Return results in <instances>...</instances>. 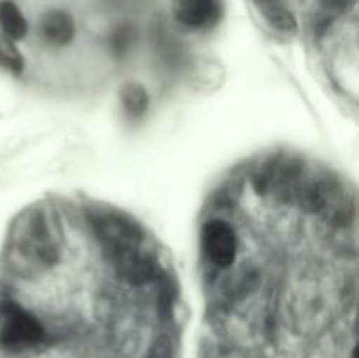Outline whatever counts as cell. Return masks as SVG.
I'll return each instance as SVG.
<instances>
[{
    "label": "cell",
    "instance_id": "obj_1",
    "mask_svg": "<svg viewBox=\"0 0 359 358\" xmlns=\"http://www.w3.org/2000/svg\"><path fill=\"white\" fill-rule=\"evenodd\" d=\"M46 332L42 323L14 300L0 302V347L23 351L42 343Z\"/></svg>",
    "mask_w": 359,
    "mask_h": 358
},
{
    "label": "cell",
    "instance_id": "obj_2",
    "mask_svg": "<svg viewBox=\"0 0 359 358\" xmlns=\"http://www.w3.org/2000/svg\"><path fill=\"white\" fill-rule=\"evenodd\" d=\"M90 223L109 258L118 255L123 249L142 246V232L139 225L118 211H93Z\"/></svg>",
    "mask_w": 359,
    "mask_h": 358
},
{
    "label": "cell",
    "instance_id": "obj_3",
    "mask_svg": "<svg viewBox=\"0 0 359 358\" xmlns=\"http://www.w3.org/2000/svg\"><path fill=\"white\" fill-rule=\"evenodd\" d=\"M202 248L214 267L228 269L237 258V234L226 221L212 220L202 230Z\"/></svg>",
    "mask_w": 359,
    "mask_h": 358
},
{
    "label": "cell",
    "instance_id": "obj_4",
    "mask_svg": "<svg viewBox=\"0 0 359 358\" xmlns=\"http://www.w3.org/2000/svg\"><path fill=\"white\" fill-rule=\"evenodd\" d=\"M112 265L116 274L121 277L125 283L133 286H142L147 284L156 276V262L147 251H144L142 246L123 249L118 255L111 256Z\"/></svg>",
    "mask_w": 359,
    "mask_h": 358
},
{
    "label": "cell",
    "instance_id": "obj_5",
    "mask_svg": "<svg viewBox=\"0 0 359 358\" xmlns=\"http://www.w3.org/2000/svg\"><path fill=\"white\" fill-rule=\"evenodd\" d=\"M21 241H23V249L35 262L51 265L58 260V246H56L53 234L49 232L46 218L41 214H35L28 220Z\"/></svg>",
    "mask_w": 359,
    "mask_h": 358
},
{
    "label": "cell",
    "instance_id": "obj_6",
    "mask_svg": "<svg viewBox=\"0 0 359 358\" xmlns=\"http://www.w3.org/2000/svg\"><path fill=\"white\" fill-rule=\"evenodd\" d=\"M172 11L175 20L188 28H205L219 16L217 0H174Z\"/></svg>",
    "mask_w": 359,
    "mask_h": 358
},
{
    "label": "cell",
    "instance_id": "obj_7",
    "mask_svg": "<svg viewBox=\"0 0 359 358\" xmlns=\"http://www.w3.org/2000/svg\"><path fill=\"white\" fill-rule=\"evenodd\" d=\"M41 34L49 44L65 46L76 35V25L72 16L65 11H49L41 20Z\"/></svg>",
    "mask_w": 359,
    "mask_h": 358
},
{
    "label": "cell",
    "instance_id": "obj_8",
    "mask_svg": "<svg viewBox=\"0 0 359 358\" xmlns=\"http://www.w3.org/2000/svg\"><path fill=\"white\" fill-rule=\"evenodd\" d=\"M0 28L2 34L13 41H20L28 32V23L23 13L11 0H0Z\"/></svg>",
    "mask_w": 359,
    "mask_h": 358
},
{
    "label": "cell",
    "instance_id": "obj_9",
    "mask_svg": "<svg viewBox=\"0 0 359 358\" xmlns=\"http://www.w3.org/2000/svg\"><path fill=\"white\" fill-rule=\"evenodd\" d=\"M255 2L273 28L287 32V34L297 30V21H294V16L290 13L284 0H255Z\"/></svg>",
    "mask_w": 359,
    "mask_h": 358
},
{
    "label": "cell",
    "instance_id": "obj_10",
    "mask_svg": "<svg viewBox=\"0 0 359 358\" xmlns=\"http://www.w3.org/2000/svg\"><path fill=\"white\" fill-rule=\"evenodd\" d=\"M121 104L132 118H140L149 109V95L139 83H128L121 88Z\"/></svg>",
    "mask_w": 359,
    "mask_h": 358
},
{
    "label": "cell",
    "instance_id": "obj_11",
    "mask_svg": "<svg viewBox=\"0 0 359 358\" xmlns=\"http://www.w3.org/2000/svg\"><path fill=\"white\" fill-rule=\"evenodd\" d=\"M0 67L13 74H21L25 69V60L13 39L0 34Z\"/></svg>",
    "mask_w": 359,
    "mask_h": 358
},
{
    "label": "cell",
    "instance_id": "obj_12",
    "mask_svg": "<svg viewBox=\"0 0 359 358\" xmlns=\"http://www.w3.org/2000/svg\"><path fill=\"white\" fill-rule=\"evenodd\" d=\"M135 39L137 30L132 25H119L111 35V49L116 55H125V53H128L130 49H132V46L135 44Z\"/></svg>",
    "mask_w": 359,
    "mask_h": 358
},
{
    "label": "cell",
    "instance_id": "obj_13",
    "mask_svg": "<svg viewBox=\"0 0 359 358\" xmlns=\"http://www.w3.org/2000/svg\"><path fill=\"white\" fill-rule=\"evenodd\" d=\"M149 358H172V344L167 337L158 339V343L153 346Z\"/></svg>",
    "mask_w": 359,
    "mask_h": 358
},
{
    "label": "cell",
    "instance_id": "obj_14",
    "mask_svg": "<svg viewBox=\"0 0 359 358\" xmlns=\"http://www.w3.org/2000/svg\"><path fill=\"white\" fill-rule=\"evenodd\" d=\"M330 9H344L351 0H323Z\"/></svg>",
    "mask_w": 359,
    "mask_h": 358
}]
</instances>
